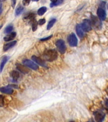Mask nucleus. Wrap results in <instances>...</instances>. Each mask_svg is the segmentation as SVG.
Segmentation results:
<instances>
[{
  "instance_id": "obj_1",
  "label": "nucleus",
  "mask_w": 108,
  "mask_h": 122,
  "mask_svg": "<svg viewBox=\"0 0 108 122\" xmlns=\"http://www.w3.org/2000/svg\"><path fill=\"white\" fill-rule=\"evenodd\" d=\"M58 57L57 52L54 50H49L45 51L43 53V57L45 61L51 62L56 60Z\"/></svg>"
},
{
  "instance_id": "obj_2",
  "label": "nucleus",
  "mask_w": 108,
  "mask_h": 122,
  "mask_svg": "<svg viewBox=\"0 0 108 122\" xmlns=\"http://www.w3.org/2000/svg\"><path fill=\"white\" fill-rule=\"evenodd\" d=\"M93 116L96 122H103L105 119L106 114L102 111H96L93 112Z\"/></svg>"
},
{
  "instance_id": "obj_3",
  "label": "nucleus",
  "mask_w": 108,
  "mask_h": 122,
  "mask_svg": "<svg viewBox=\"0 0 108 122\" xmlns=\"http://www.w3.org/2000/svg\"><path fill=\"white\" fill-rule=\"evenodd\" d=\"M56 46H57L58 51L61 53H64L66 50V46L65 45V42L62 40H57L56 42Z\"/></svg>"
},
{
  "instance_id": "obj_4",
  "label": "nucleus",
  "mask_w": 108,
  "mask_h": 122,
  "mask_svg": "<svg viewBox=\"0 0 108 122\" xmlns=\"http://www.w3.org/2000/svg\"><path fill=\"white\" fill-rule=\"evenodd\" d=\"M81 26H82V28L83 30V31L88 32L90 30H91L92 29L91 22L88 19H85L81 24Z\"/></svg>"
},
{
  "instance_id": "obj_5",
  "label": "nucleus",
  "mask_w": 108,
  "mask_h": 122,
  "mask_svg": "<svg viewBox=\"0 0 108 122\" xmlns=\"http://www.w3.org/2000/svg\"><path fill=\"white\" fill-rule=\"evenodd\" d=\"M23 64L25 65V66H27L29 67V68L32 69L33 70H38V65L36 64V63H34V62L29 60V59H25L23 61Z\"/></svg>"
},
{
  "instance_id": "obj_6",
  "label": "nucleus",
  "mask_w": 108,
  "mask_h": 122,
  "mask_svg": "<svg viewBox=\"0 0 108 122\" xmlns=\"http://www.w3.org/2000/svg\"><path fill=\"white\" fill-rule=\"evenodd\" d=\"M68 43L71 46L74 47L78 45V39L76 38V36L75 34L72 33L68 37Z\"/></svg>"
},
{
  "instance_id": "obj_7",
  "label": "nucleus",
  "mask_w": 108,
  "mask_h": 122,
  "mask_svg": "<svg viewBox=\"0 0 108 122\" xmlns=\"http://www.w3.org/2000/svg\"><path fill=\"white\" fill-rule=\"evenodd\" d=\"M94 27L97 29H100L102 27V23H101L100 19L98 17L92 15V23Z\"/></svg>"
},
{
  "instance_id": "obj_8",
  "label": "nucleus",
  "mask_w": 108,
  "mask_h": 122,
  "mask_svg": "<svg viewBox=\"0 0 108 122\" xmlns=\"http://www.w3.org/2000/svg\"><path fill=\"white\" fill-rule=\"evenodd\" d=\"M97 14L98 15L99 19H101V20H105L106 19V13L104 8L99 7L97 9Z\"/></svg>"
},
{
  "instance_id": "obj_9",
  "label": "nucleus",
  "mask_w": 108,
  "mask_h": 122,
  "mask_svg": "<svg viewBox=\"0 0 108 122\" xmlns=\"http://www.w3.org/2000/svg\"><path fill=\"white\" fill-rule=\"evenodd\" d=\"M32 60L33 61H34L36 63V64H38L40 65V66H41L43 67H46V64L45 62L43 61V60H42L41 58H40V57H36V56H35V55H33V56H32Z\"/></svg>"
},
{
  "instance_id": "obj_10",
  "label": "nucleus",
  "mask_w": 108,
  "mask_h": 122,
  "mask_svg": "<svg viewBox=\"0 0 108 122\" xmlns=\"http://www.w3.org/2000/svg\"><path fill=\"white\" fill-rule=\"evenodd\" d=\"M17 69L19 71H21V72H22L24 74H27L29 72V69L26 66H22V65L20 64H17Z\"/></svg>"
},
{
  "instance_id": "obj_11",
  "label": "nucleus",
  "mask_w": 108,
  "mask_h": 122,
  "mask_svg": "<svg viewBox=\"0 0 108 122\" xmlns=\"http://www.w3.org/2000/svg\"><path fill=\"white\" fill-rule=\"evenodd\" d=\"M24 19L26 20H29L31 22H32L35 20V13H33V12H28L24 15Z\"/></svg>"
},
{
  "instance_id": "obj_12",
  "label": "nucleus",
  "mask_w": 108,
  "mask_h": 122,
  "mask_svg": "<svg viewBox=\"0 0 108 122\" xmlns=\"http://www.w3.org/2000/svg\"><path fill=\"white\" fill-rule=\"evenodd\" d=\"M76 33L78 34V36L80 37V38H83L84 36V31L82 29V26H81V24H77L76 27Z\"/></svg>"
},
{
  "instance_id": "obj_13",
  "label": "nucleus",
  "mask_w": 108,
  "mask_h": 122,
  "mask_svg": "<svg viewBox=\"0 0 108 122\" xmlns=\"http://www.w3.org/2000/svg\"><path fill=\"white\" fill-rule=\"evenodd\" d=\"M16 43H17V41H12L8 43L5 44L3 46V50L5 51H7L9 49H10L11 48L13 47L16 45Z\"/></svg>"
},
{
  "instance_id": "obj_14",
  "label": "nucleus",
  "mask_w": 108,
  "mask_h": 122,
  "mask_svg": "<svg viewBox=\"0 0 108 122\" xmlns=\"http://www.w3.org/2000/svg\"><path fill=\"white\" fill-rule=\"evenodd\" d=\"M0 91L2 93H6V94H12L13 92V90L11 87L9 86H5V87L0 88Z\"/></svg>"
},
{
  "instance_id": "obj_15",
  "label": "nucleus",
  "mask_w": 108,
  "mask_h": 122,
  "mask_svg": "<svg viewBox=\"0 0 108 122\" xmlns=\"http://www.w3.org/2000/svg\"><path fill=\"white\" fill-rule=\"evenodd\" d=\"M16 32H11L10 34L7 35V36H6L5 37H4L3 40L4 41H11V40H13L14 38H15V36H16Z\"/></svg>"
},
{
  "instance_id": "obj_16",
  "label": "nucleus",
  "mask_w": 108,
  "mask_h": 122,
  "mask_svg": "<svg viewBox=\"0 0 108 122\" xmlns=\"http://www.w3.org/2000/svg\"><path fill=\"white\" fill-rule=\"evenodd\" d=\"M10 75L11 76L12 79H13L14 81H17L18 79H19V76H20V74L19 72L17 71H12L10 73Z\"/></svg>"
},
{
  "instance_id": "obj_17",
  "label": "nucleus",
  "mask_w": 108,
  "mask_h": 122,
  "mask_svg": "<svg viewBox=\"0 0 108 122\" xmlns=\"http://www.w3.org/2000/svg\"><path fill=\"white\" fill-rule=\"evenodd\" d=\"M8 59V57L7 56H3L2 57L1 61V63H0V72H1L3 69V67L5 66V65L7 62Z\"/></svg>"
},
{
  "instance_id": "obj_18",
  "label": "nucleus",
  "mask_w": 108,
  "mask_h": 122,
  "mask_svg": "<svg viewBox=\"0 0 108 122\" xmlns=\"http://www.w3.org/2000/svg\"><path fill=\"white\" fill-rule=\"evenodd\" d=\"M23 11H24V8H23V6L21 5H19V6L16 8V10H15V15H17V16L21 15V13L23 12Z\"/></svg>"
},
{
  "instance_id": "obj_19",
  "label": "nucleus",
  "mask_w": 108,
  "mask_h": 122,
  "mask_svg": "<svg viewBox=\"0 0 108 122\" xmlns=\"http://www.w3.org/2000/svg\"><path fill=\"white\" fill-rule=\"evenodd\" d=\"M63 1L62 0H55V1H52L51 3H50V7H53L55 6H58L59 5L62 3Z\"/></svg>"
},
{
  "instance_id": "obj_20",
  "label": "nucleus",
  "mask_w": 108,
  "mask_h": 122,
  "mask_svg": "<svg viewBox=\"0 0 108 122\" xmlns=\"http://www.w3.org/2000/svg\"><path fill=\"white\" fill-rule=\"evenodd\" d=\"M47 10V8L45 6H43V7L40 8V9L38 10V14L39 15H43L44 13H45Z\"/></svg>"
},
{
  "instance_id": "obj_21",
  "label": "nucleus",
  "mask_w": 108,
  "mask_h": 122,
  "mask_svg": "<svg viewBox=\"0 0 108 122\" xmlns=\"http://www.w3.org/2000/svg\"><path fill=\"white\" fill-rule=\"evenodd\" d=\"M55 22H56V19H51V20L49 22H48V25H47V29L48 30H50V29L53 27V25H54V24L55 23Z\"/></svg>"
},
{
  "instance_id": "obj_22",
  "label": "nucleus",
  "mask_w": 108,
  "mask_h": 122,
  "mask_svg": "<svg viewBox=\"0 0 108 122\" xmlns=\"http://www.w3.org/2000/svg\"><path fill=\"white\" fill-rule=\"evenodd\" d=\"M13 30V26L11 25H10L8 26H7L5 29V33L6 34H8V33H10L11 32V30Z\"/></svg>"
},
{
  "instance_id": "obj_23",
  "label": "nucleus",
  "mask_w": 108,
  "mask_h": 122,
  "mask_svg": "<svg viewBox=\"0 0 108 122\" xmlns=\"http://www.w3.org/2000/svg\"><path fill=\"white\" fill-rule=\"evenodd\" d=\"M37 27H38V22H36V20H34L32 22V29L33 31H35V30L37 29Z\"/></svg>"
},
{
  "instance_id": "obj_24",
  "label": "nucleus",
  "mask_w": 108,
  "mask_h": 122,
  "mask_svg": "<svg viewBox=\"0 0 108 122\" xmlns=\"http://www.w3.org/2000/svg\"><path fill=\"white\" fill-rule=\"evenodd\" d=\"M4 97L3 95H0V107H3L4 106Z\"/></svg>"
},
{
  "instance_id": "obj_25",
  "label": "nucleus",
  "mask_w": 108,
  "mask_h": 122,
  "mask_svg": "<svg viewBox=\"0 0 108 122\" xmlns=\"http://www.w3.org/2000/svg\"><path fill=\"white\" fill-rule=\"evenodd\" d=\"M46 22V20L45 19H40V20L38 21V24L40 25H43Z\"/></svg>"
},
{
  "instance_id": "obj_26",
  "label": "nucleus",
  "mask_w": 108,
  "mask_h": 122,
  "mask_svg": "<svg viewBox=\"0 0 108 122\" xmlns=\"http://www.w3.org/2000/svg\"><path fill=\"white\" fill-rule=\"evenodd\" d=\"M51 37H52V35H50V36H49L48 37H46V38H42V39H41V40H40V41H45L49 40L50 38H51Z\"/></svg>"
},
{
  "instance_id": "obj_27",
  "label": "nucleus",
  "mask_w": 108,
  "mask_h": 122,
  "mask_svg": "<svg viewBox=\"0 0 108 122\" xmlns=\"http://www.w3.org/2000/svg\"><path fill=\"white\" fill-rule=\"evenodd\" d=\"M22 3L24 5L27 6L30 3V1H26V0H24V1H22Z\"/></svg>"
},
{
  "instance_id": "obj_28",
  "label": "nucleus",
  "mask_w": 108,
  "mask_h": 122,
  "mask_svg": "<svg viewBox=\"0 0 108 122\" xmlns=\"http://www.w3.org/2000/svg\"><path fill=\"white\" fill-rule=\"evenodd\" d=\"M2 11H3V8H2V5H1V3H0V15L1 14Z\"/></svg>"
},
{
  "instance_id": "obj_29",
  "label": "nucleus",
  "mask_w": 108,
  "mask_h": 122,
  "mask_svg": "<svg viewBox=\"0 0 108 122\" xmlns=\"http://www.w3.org/2000/svg\"><path fill=\"white\" fill-rule=\"evenodd\" d=\"M105 105H106V106L108 108V99H106V101H105Z\"/></svg>"
},
{
  "instance_id": "obj_30",
  "label": "nucleus",
  "mask_w": 108,
  "mask_h": 122,
  "mask_svg": "<svg viewBox=\"0 0 108 122\" xmlns=\"http://www.w3.org/2000/svg\"><path fill=\"white\" fill-rule=\"evenodd\" d=\"M12 3H13L12 6H13V8H14L15 7V4L16 3V1H12Z\"/></svg>"
},
{
  "instance_id": "obj_31",
  "label": "nucleus",
  "mask_w": 108,
  "mask_h": 122,
  "mask_svg": "<svg viewBox=\"0 0 108 122\" xmlns=\"http://www.w3.org/2000/svg\"><path fill=\"white\" fill-rule=\"evenodd\" d=\"M88 122H94V121H93V120H92V119H91V120H90V121H88Z\"/></svg>"
},
{
  "instance_id": "obj_32",
  "label": "nucleus",
  "mask_w": 108,
  "mask_h": 122,
  "mask_svg": "<svg viewBox=\"0 0 108 122\" xmlns=\"http://www.w3.org/2000/svg\"><path fill=\"white\" fill-rule=\"evenodd\" d=\"M106 93H107V94L108 95V88L106 89Z\"/></svg>"
},
{
  "instance_id": "obj_33",
  "label": "nucleus",
  "mask_w": 108,
  "mask_h": 122,
  "mask_svg": "<svg viewBox=\"0 0 108 122\" xmlns=\"http://www.w3.org/2000/svg\"><path fill=\"white\" fill-rule=\"evenodd\" d=\"M2 27H3V24L1 25H0V29H1L2 28Z\"/></svg>"
},
{
  "instance_id": "obj_34",
  "label": "nucleus",
  "mask_w": 108,
  "mask_h": 122,
  "mask_svg": "<svg viewBox=\"0 0 108 122\" xmlns=\"http://www.w3.org/2000/svg\"><path fill=\"white\" fill-rule=\"evenodd\" d=\"M107 7H108V5H107Z\"/></svg>"
},
{
  "instance_id": "obj_35",
  "label": "nucleus",
  "mask_w": 108,
  "mask_h": 122,
  "mask_svg": "<svg viewBox=\"0 0 108 122\" xmlns=\"http://www.w3.org/2000/svg\"></svg>"
}]
</instances>
